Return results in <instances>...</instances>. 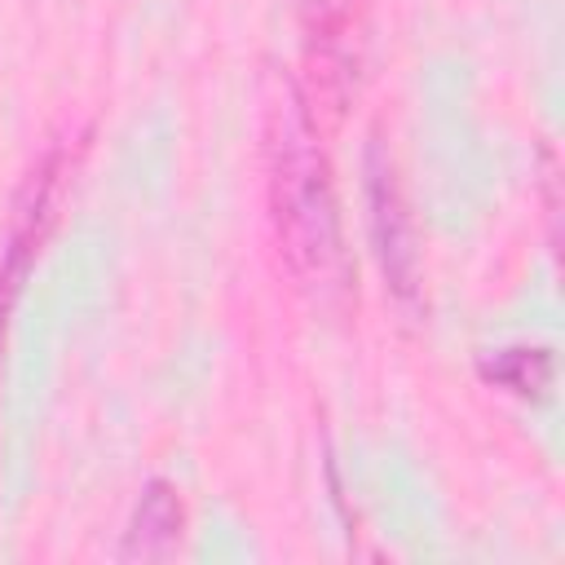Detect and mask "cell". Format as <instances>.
Segmentation results:
<instances>
[{"instance_id":"6da1fadb","label":"cell","mask_w":565,"mask_h":565,"mask_svg":"<svg viewBox=\"0 0 565 565\" xmlns=\"http://www.w3.org/2000/svg\"><path fill=\"white\" fill-rule=\"evenodd\" d=\"M269 216L291 278L313 300H340L349 291L340 203L331 185V163L300 97L278 110L269 137Z\"/></svg>"},{"instance_id":"7a4b0ae2","label":"cell","mask_w":565,"mask_h":565,"mask_svg":"<svg viewBox=\"0 0 565 565\" xmlns=\"http://www.w3.org/2000/svg\"><path fill=\"white\" fill-rule=\"evenodd\" d=\"M300 26H305V57L318 79V102L340 106L358 75L362 4L358 0H300Z\"/></svg>"},{"instance_id":"3957f363","label":"cell","mask_w":565,"mask_h":565,"mask_svg":"<svg viewBox=\"0 0 565 565\" xmlns=\"http://www.w3.org/2000/svg\"><path fill=\"white\" fill-rule=\"evenodd\" d=\"M366 194H371V230H375V252L384 265L388 287L402 300L419 296V247H415V230H411V212L402 203V190L393 181V168L380 159V150H371L366 159Z\"/></svg>"},{"instance_id":"277c9868","label":"cell","mask_w":565,"mask_h":565,"mask_svg":"<svg viewBox=\"0 0 565 565\" xmlns=\"http://www.w3.org/2000/svg\"><path fill=\"white\" fill-rule=\"evenodd\" d=\"M181 525H185V512H181V499L168 481H150L137 512H132V525H128V543H124V556H172L181 547Z\"/></svg>"},{"instance_id":"5b68a950","label":"cell","mask_w":565,"mask_h":565,"mask_svg":"<svg viewBox=\"0 0 565 565\" xmlns=\"http://www.w3.org/2000/svg\"><path fill=\"white\" fill-rule=\"evenodd\" d=\"M44 207V190H40V199H35V207L26 212V221H22V230L13 234V252H9V260H4V274H0V335H4V313H9V300H13V291H18V274H22V260H26V252L35 247V238H40V230H35V212Z\"/></svg>"}]
</instances>
